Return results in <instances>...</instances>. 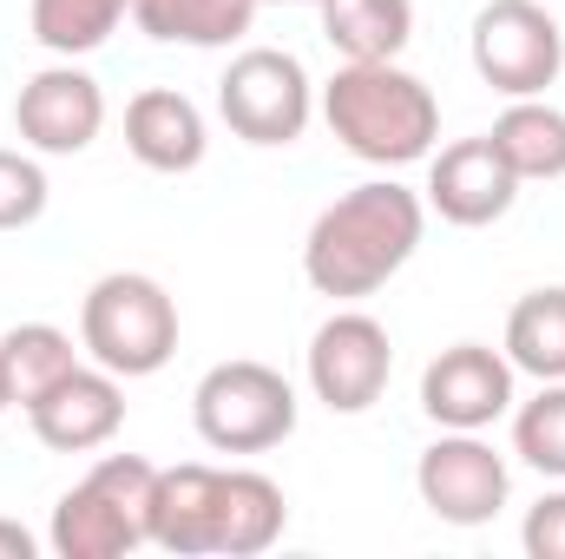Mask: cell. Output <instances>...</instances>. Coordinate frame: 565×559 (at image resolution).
Instances as JSON below:
<instances>
[{
  "label": "cell",
  "mask_w": 565,
  "mask_h": 559,
  "mask_svg": "<svg viewBox=\"0 0 565 559\" xmlns=\"http://www.w3.org/2000/svg\"><path fill=\"white\" fill-rule=\"evenodd\" d=\"M422 224H427V211L408 184H395V178L355 184V191H342V198L309 224L302 277L316 283L322 296H335V303L375 296L382 283L422 251Z\"/></svg>",
  "instance_id": "1"
},
{
  "label": "cell",
  "mask_w": 565,
  "mask_h": 559,
  "mask_svg": "<svg viewBox=\"0 0 565 559\" xmlns=\"http://www.w3.org/2000/svg\"><path fill=\"white\" fill-rule=\"evenodd\" d=\"M322 119L369 165H415L440 139V106L427 80L402 73L395 60H349L322 86Z\"/></svg>",
  "instance_id": "2"
},
{
  "label": "cell",
  "mask_w": 565,
  "mask_h": 559,
  "mask_svg": "<svg viewBox=\"0 0 565 559\" xmlns=\"http://www.w3.org/2000/svg\"><path fill=\"white\" fill-rule=\"evenodd\" d=\"M151 487L158 467L139 454H106L79 487L53 507V553L60 559H126L151 547Z\"/></svg>",
  "instance_id": "3"
},
{
  "label": "cell",
  "mask_w": 565,
  "mask_h": 559,
  "mask_svg": "<svg viewBox=\"0 0 565 559\" xmlns=\"http://www.w3.org/2000/svg\"><path fill=\"white\" fill-rule=\"evenodd\" d=\"M79 342L99 369L139 382V376H158L171 356H178V303L164 296L158 277H139V271H113L86 289L79 303Z\"/></svg>",
  "instance_id": "4"
},
{
  "label": "cell",
  "mask_w": 565,
  "mask_h": 559,
  "mask_svg": "<svg viewBox=\"0 0 565 559\" xmlns=\"http://www.w3.org/2000/svg\"><path fill=\"white\" fill-rule=\"evenodd\" d=\"M191 421L217 454H264L296 434V389L270 362H217L191 395Z\"/></svg>",
  "instance_id": "5"
},
{
  "label": "cell",
  "mask_w": 565,
  "mask_h": 559,
  "mask_svg": "<svg viewBox=\"0 0 565 559\" xmlns=\"http://www.w3.org/2000/svg\"><path fill=\"white\" fill-rule=\"evenodd\" d=\"M473 73L507 99H540L565 73V27L540 0H487L473 20Z\"/></svg>",
  "instance_id": "6"
},
{
  "label": "cell",
  "mask_w": 565,
  "mask_h": 559,
  "mask_svg": "<svg viewBox=\"0 0 565 559\" xmlns=\"http://www.w3.org/2000/svg\"><path fill=\"white\" fill-rule=\"evenodd\" d=\"M217 113L244 145H296L309 133V73L282 46H250L217 80Z\"/></svg>",
  "instance_id": "7"
},
{
  "label": "cell",
  "mask_w": 565,
  "mask_h": 559,
  "mask_svg": "<svg viewBox=\"0 0 565 559\" xmlns=\"http://www.w3.org/2000/svg\"><path fill=\"white\" fill-rule=\"evenodd\" d=\"M388 376H395V342H388V329L375 316L342 309L309 336V389H316L322 409L362 415V409L382 402Z\"/></svg>",
  "instance_id": "8"
},
{
  "label": "cell",
  "mask_w": 565,
  "mask_h": 559,
  "mask_svg": "<svg viewBox=\"0 0 565 559\" xmlns=\"http://www.w3.org/2000/svg\"><path fill=\"white\" fill-rule=\"evenodd\" d=\"M415 487H422V507L447 527H487L500 507H507V461L473 434V428H447L415 467Z\"/></svg>",
  "instance_id": "9"
},
{
  "label": "cell",
  "mask_w": 565,
  "mask_h": 559,
  "mask_svg": "<svg viewBox=\"0 0 565 559\" xmlns=\"http://www.w3.org/2000/svg\"><path fill=\"white\" fill-rule=\"evenodd\" d=\"M422 409L440 428H493L513 409V362L487 342H454L427 362L422 376Z\"/></svg>",
  "instance_id": "10"
},
{
  "label": "cell",
  "mask_w": 565,
  "mask_h": 559,
  "mask_svg": "<svg viewBox=\"0 0 565 559\" xmlns=\"http://www.w3.org/2000/svg\"><path fill=\"white\" fill-rule=\"evenodd\" d=\"M13 126L33 151H53V158H73L99 139L106 126V93L93 73L79 66H46L20 86V106H13Z\"/></svg>",
  "instance_id": "11"
},
{
  "label": "cell",
  "mask_w": 565,
  "mask_h": 559,
  "mask_svg": "<svg viewBox=\"0 0 565 559\" xmlns=\"http://www.w3.org/2000/svg\"><path fill=\"white\" fill-rule=\"evenodd\" d=\"M513 198H520V178H513V165L500 158V145L487 133L480 139H454L427 171V204L447 224H460V231H480V224L507 218Z\"/></svg>",
  "instance_id": "12"
},
{
  "label": "cell",
  "mask_w": 565,
  "mask_h": 559,
  "mask_svg": "<svg viewBox=\"0 0 565 559\" xmlns=\"http://www.w3.org/2000/svg\"><path fill=\"white\" fill-rule=\"evenodd\" d=\"M26 421L53 454H93L126 428V389L113 369H73L26 409Z\"/></svg>",
  "instance_id": "13"
},
{
  "label": "cell",
  "mask_w": 565,
  "mask_h": 559,
  "mask_svg": "<svg viewBox=\"0 0 565 559\" xmlns=\"http://www.w3.org/2000/svg\"><path fill=\"white\" fill-rule=\"evenodd\" d=\"M217 507H224V467L184 461V467H158L151 487V547L191 559L217 553Z\"/></svg>",
  "instance_id": "14"
},
{
  "label": "cell",
  "mask_w": 565,
  "mask_h": 559,
  "mask_svg": "<svg viewBox=\"0 0 565 559\" xmlns=\"http://www.w3.org/2000/svg\"><path fill=\"white\" fill-rule=\"evenodd\" d=\"M204 113L171 93V86H145L126 106V151L145 171H198L204 165Z\"/></svg>",
  "instance_id": "15"
},
{
  "label": "cell",
  "mask_w": 565,
  "mask_h": 559,
  "mask_svg": "<svg viewBox=\"0 0 565 559\" xmlns=\"http://www.w3.org/2000/svg\"><path fill=\"white\" fill-rule=\"evenodd\" d=\"M282 487L270 474H250V467H224V507H217V553L231 559H250V553H270L282 540Z\"/></svg>",
  "instance_id": "16"
},
{
  "label": "cell",
  "mask_w": 565,
  "mask_h": 559,
  "mask_svg": "<svg viewBox=\"0 0 565 559\" xmlns=\"http://www.w3.org/2000/svg\"><path fill=\"white\" fill-rule=\"evenodd\" d=\"M132 20L158 46H231L250 33L257 0H132Z\"/></svg>",
  "instance_id": "17"
},
{
  "label": "cell",
  "mask_w": 565,
  "mask_h": 559,
  "mask_svg": "<svg viewBox=\"0 0 565 559\" xmlns=\"http://www.w3.org/2000/svg\"><path fill=\"white\" fill-rule=\"evenodd\" d=\"M322 40L342 60H395L415 40V0H322Z\"/></svg>",
  "instance_id": "18"
},
{
  "label": "cell",
  "mask_w": 565,
  "mask_h": 559,
  "mask_svg": "<svg viewBox=\"0 0 565 559\" xmlns=\"http://www.w3.org/2000/svg\"><path fill=\"white\" fill-rule=\"evenodd\" d=\"M0 369H7L13 409H33L60 376L79 369V356H73V336L66 329H53V323H13L0 336Z\"/></svg>",
  "instance_id": "19"
},
{
  "label": "cell",
  "mask_w": 565,
  "mask_h": 559,
  "mask_svg": "<svg viewBox=\"0 0 565 559\" xmlns=\"http://www.w3.org/2000/svg\"><path fill=\"white\" fill-rule=\"evenodd\" d=\"M487 139L500 145V158L513 165V178H565V113L540 106V99H513Z\"/></svg>",
  "instance_id": "20"
},
{
  "label": "cell",
  "mask_w": 565,
  "mask_h": 559,
  "mask_svg": "<svg viewBox=\"0 0 565 559\" xmlns=\"http://www.w3.org/2000/svg\"><path fill=\"white\" fill-rule=\"evenodd\" d=\"M507 362L540 376V382H565V283L533 289L513 303L507 316Z\"/></svg>",
  "instance_id": "21"
},
{
  "label": "cell",
  "mask_w": 565,
  "mask_h": 559,
  "mask_svg": "<svg viewBox=\"0 0 565 559\" xmlns=\"http://www.w3.org/2000/svg\"><path fill=\"white\" fill-rule=\"evenodd\" d=\"M132 0H33V40L60 60H79L119 33Z\"/></svg>",
  "instance_id": "22"
},
{
  "label": "cell",
  "mask_w": 565,
  "mask_h": 559,
  "mask_svg": "<svg viewBox=\"0 0 565 559\" xmlns=\"http://www.w3.org/2000/svg\"><path fill=\"white\" fill-rule=\"evenodd\" d=\"M513 454L565 481V382H540V395L513 415Z\"/></svg>",
  "instance_id": "23"
},
{
  "label": "cell",
  "mask_w": 565,
  "mask_h": 559,
  "mask_svg": "<svg viewBox=\"0 0 565 559\" xmlns=\"http://www.w3.org/2000/svg\"><path fill=\"white\" fill-rule=\"evenodd\" d=\"M46 211V171L26 151H0V231H26Z\"/></svg>",
  "instance_id": "24"
},
{
  "label": "cell",
  "mask_w": 565,
  "mask_h": 559,
  "mask_svg": "<svg viewBox=\"0 0 565 559\" xmlns=\"http://www.w3.org/2000/svg\"><path fill=\"white\" fill-rule=\"evenodd\" d=\"M526 553L533 559H565V494H546L533 514H526Z\"/></svg>",
  "instance_id": "25"
},
{
  "label": "cell",
  "mask_w": 565,
  "mask_h": 559,
  "mask_svg": "<svg viewBox=\"0 0 565 559\" xmlns=\"http://www.w3.org/2000/svg\"><path fill=\"white\" fill-rule=\"evenodd\" d=\"M0 559H33V534L20 520H0Z\"/></svg>",
  "instance_id": "26"
},
{
  "label": "cell",
  "mask_w": 565,
  "mask_h": 559,
  "mask_svg": "<svg viewBox=\"0 0 565 559\" xmlns=\"http://www.w3.org/2000/svg\"><path fill=\"white\" fill-rule=\"evenodd\" d=\"M13 409V389H7V369H0V415Z\"/></svg>",
  "instance_id": "27"
},
{
  "label": "cell",
  "mask_w": 565,
  "mask_h": 559,
  "mask_svg": "<svg viewBox=\"0 0 565 559\" xmlns=\"http://www.w3.org/2000/svg\"><path fill=\"white\" fill-rule=\"evenodd\" d=\"M257 7H264V0H257ZM277 7H322V0H277Z\"/></svg>",
  "instance_id": "28"
}]
</instances>
